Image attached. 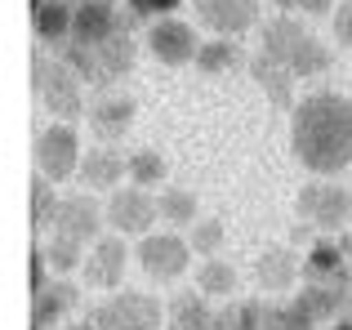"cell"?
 Listing matches in <instances>:
<instances>
[{
    "mask_svg": "<svg viewBox=\"0 0 352 330\" xmlns=\"http://www.w3.org/2000/svg\"><path fill=\"white\" fill-rule=\"evenodd\" d=\"M236 67H241L236 41H223V36L201 41V54H197V72L201 76H223V72H236Z\"/></svg>",
    "mask_w": 352,
    "mask_h": 330,
    "instance_id": "obj_24",
    "label": "cell"
},
{
    "mask_svg": "<svg viewBox=\"0 0 352 330\" xmlns=\"http://www.w3.org/2000/svg\"><path fill=\"white\" fill-rule=\"evenodd\" d=\"M223 236H228L223 219H214V214H201L197 223H192V236H188V245H192L197 254H206V259H214V250H223Z\"/></svg>",
    "mask_w": 352,
    "mask_h": 330,
    "instance_id": "obj_28",
    "label": "cell"
},
{
    "mask_svg": "<svg viewBox=\"0 0 352 330\" xmlns=\"http://www.w3.org/2000/svg\"><path fill=\"white\" fill-rule=\"evenodd\" d=\"M250 76H254V85L263 89L276 107H294V72L285 67V63H276L272 54L258 50L254 58H250Z\"/></svg>",
    "mask_w": 352,
    "mask_h": 330,
    "instance_id": "obj_18",
    "label": "cell"
},
{
    "mask_svg": "<svg viewBox=\"0 0 352 330\" xmlns=\"http://www.w3.org/2000/svg\"><path fill=\"white\" fill-rule=\"evenodd\" d=\"M94 326L98 330H165V308L156 304V295L120 290V295H107L94 308Z\"/></svg>",
    "mask_w": 352,
    "mask_h": 330,
    "instance_id": "obj_4",
    "label": "cell"
},
{
    "mask_svg": "<svg viewBox=\"0 0 352 330\" xmlns=\"http://www.w3.org/2000/svg\"><path fill=\"white\" fill-rule=\"evenodd\" d=\"M36 174H45L50 183H63L72 174H80V139L72 125H50L45 134H36Z\"/></svg>",
    "mask_w": 352,
    "mask_h": 330,
    "instance_id": "obj_6",
    "label": "cell"
},
{
    "mask_svg": "<svg viewBox=\"0 0 352 330\" xmlns=\"http://www.w3.org/2000/svg\"><path fill=\"white\" fill-rule=\"evenodd\" d=\"M45 263H50L45 245H32V299L41 295V290H50V281H45Z\"/></svg>",
    "mask_w": 352,
    "mask_h": 330,
    "instance_id": "obj_33",
    "label": "cell"
},
{
    "mask_svg": "<svg viewBox=\"0 0 352 330\" xmlns=\"http://www.w3.org/2000/svg\"><path fill=\"white\" fill-rule=\"evenodd\" d=\"M330 27H335V41L344 45V50H352V0H344V5L335 9V18H330Z\"/></svg>",
    "mask_w": 352,
    "mask_h": 330,
    "instance_id": "obj_32",
    "label": "cell"
},
{
    "mask_svg": "<svg viewBox=\"0 0 352 330\" xmlns=\"http://www.w3.org/2000/svg\"><path fill=\"white\" fill-rule=\"evenodd\" d=\"M312 326L317 322L290 299V304H263V326L258 330H312Z\"/></svg>",
    "mask_w": 352,
    "mask_h": 330,
    "instance_id": "obj_29",
    "label": "cell"
},
{
    "mask_svg": "<svg viewBox=\"0 0 352 330\" xmlns=\"http://www.w3.org/2000/svg\"><path fill=\"white\" fill-rule=\"evenodd\" d=\"M76 286L72 281H50V290H41V295L32 299V326H41V330H50L58 317H67L72 308H76Z\"/></svg>",
    "mask_w": 352,
    "mask_h": 330,
    "instance_id": "obj_19",
    "label": "cell"
},
{
    "mask_svg": "<svg viewBox=\"0 0 352 330\" xmlns=\"http://www.w3.org/2000/svg\"><path fill=\"white\" fill-rule=\"evenodd\" d=\"M41 5H45V0H32V9H41Z\"/></svg>",
    "mask_w": 352,
    "mask_h": 330,
    "instance_id": "obj_39",
    "label": "cell"
},
{
    "mask_svg": "<svg viewBox=\"0 0 352 330\" xmlns=\"http://www.w3.org/2000/svg\"><path fill=\"white\" fill-rule=\"evenodd\" d=\"M58 206H63V201L54 197V183L45 179V174H36V179H32V228H36V232L58 219Z\"/></svg>",
    "mask_w": 352,
    "mask_h": 330,
    "instance_id": "obj_30",
    "label": "cell"
},
{
    "mask_svg": "<svg viewBox=\"0 0 352 330\" xmlns=\"http://www.w3.org/2000/svg\"><path fill=\"white\" fill-rule=\"evenodd\" d=\"M290 241H299V245L312 241V223H294V228H290Z\"/></svg>",
    "mask_w": 352,
    "mask_h": 330,
    "instance_id": "obj_36",
    "label": "cell"
},
{
    "mask_svg": "<svg viewBox=\"0 0 352 330\" xmlns=\"http://www.w3.org/2000/svg\"><path fill=\"white\" fill-rule=\"evenodd\" d=\"M165 330H214V308L206 304V295H179Z\"/></svg>",
    "mask_w": 352,
    "mask_h": 330,
    "instance_id": "obj_23",
    "label": "cell"
},
{
    "mask_svg": "<svg viewBox=\"0 0 352 330\" xmlns=\"http://www.w3.org/2000/svg\"><path fill=\"white\" fill-rule=\"evenodd\" d=\"M107 223V210L98 206L94 197H85V192H76V197H63L58 206V219H54V232L72 236V241H98V228Z\"/></svg>",
    "mask_w": 352,
    "mask_h": 330,
    "instance_id": "obj_14",
    "label": "cell"
},
{
    "mask_svg": "<svg viewBox=\"0 0 352 330\" xmlns=\"http://www.w3.org/2000/svg\"><path fill=\"white\" fill-rule=\"evenodd\" d=\"M134 58H138V45H134L129 32H116L112 41L89 45V50L85 45H67V50H63V63H67L80 80H89V85H98V89L116 85L120 76H129V72H134Z\"/></svg>",
    "mask_w": 352,
    "mask_h": 330,
    "instance_id": "obj_3",
    "label": "cell"
},
{
    "mask_svg": "<svg viewBox=\"0 0 352 330\" xmlns=\"http://www.w3.org/2000/svg\"><path fill=\"white\" fill-rule=\"evenodd\" d=\"M272 5L285 9V14H290V9H303V14H326L330 0H272Z\"/></svg>",
    "mask_w": 352,
    "mask_h": 330,
    "instance_id": "obj_35",
    "label": "cell"
},
{
    "mask_svg": "<svg viewBox=\"0 0 352 330\" xmlns=\"http://www.w3.org/2000/svg\"><path fill=\"white\" fill-rule=\"evenodd\" d=\"M116 32H129V23L120 18V9L112 0H85V5H76V18H72V41L67 45H103L112 41Z\"/></svg>",
    "mask_w": 352,
    "mask_h": 330,
    "instance_id": "obj_12",
    "label": "cell"
},
{
    "mask_svg": "<svg viewBox=\"0 0 352 330\" xmlns=\"http://www.w3.org/2000/svg\"><path fill=\"white\" fill-rule=\"evenodd\" d=\"M258 50L272 54L276 63H285L294 76H321L330 67V50L290 14H276L258 27Z\"/></svg>",
    "mask_w": 352,
    "mask_h": 330,
    "instance_id": "obj_2",
    "label": "cell"
},
{
    "mask_svg": "<svg viewBox=\"0 0 352 330\" xmlns=\"http://www.w3.org/2000/svg\"><path fill=\"white\" fill-rule=\"evenodd\" d=\"M156 214H161L170 228H192V223L201 219V214H197V192L165 183V188L156 192Z\"/></svg>",
    "mask_w": 352,
    "mask_h": 330,
    "instance_id": "obj_21",
    "label": "cell"
},
{
    "mask_svg": "<svg viewBox=\"0 0 352 330\" xmlns=\"http://www.w3.org/2000/svg\"><path fill=\"white\" fill-rule=\"evenodd\" d=\"M165 174H170V165L156 148H134L129 152V183L134 188H165Z\"/></svg>",
    "mask_w": 352,
    "mask_h": 330,
    "instance_id": "obj_26",
    "label": "cell"
},
{
    "mask_svg": "<svg viewBox=\"0 0 352 330\" xmlns=\"http://www.w3.org/2000/svg\"><path fill=\"white\" fill-rule=\"evenodd\" d=\"M330 330H352V317H335V322H330Z\"/></svg>",
    "mask_w": 352,
    "mask_h": 330,
    "instance_id": "obj_37",
    "label": "cell"
},
{
    "mask_svg": "<svg viewBox=\"0 0 352 330\" xmlns=\"http://www.w3.org/2000/svg\"><path fill=\"white\" fill-rule=\"evenodd\" d=\"M192 9H197L201 27H210L223 41H232V36H245L258 23L263 0H192Z\"/></svg>",
    "mask_w": 352,
    "mask_h": 330,
    "instance_id": "obj_10",
    "label": "cell"
},
{
    "mask_svg": "<svg viewBox=\"0 0 352 330\" xmlns=\"http://www.w3.org/2000/svg\"><path fill=\"white\" fill-rule=\"evenodd\" d=\"M134 125V98L129 94H103L94 107H89V130L103 143H120Z\"/></svg>",
    "mask_w": 352,
    "mask_h": 330,
    "instance_id": "obj_15",
    "label": "cell"
},
{
    "mask_svg": "<svg viewBox=\"0 0 352 330\" xmlns=\"http://www.w3.org/2000/svg\"><path fill=\"white\" fill-rule=\"evenodd\" d=\"M299 219L312 223L317 232H339V228L352 219L348 188H339V183H330V179L303 183V188H299Z\"/></svg>",
    "mask_w": 352,
    "mask_h": 330,
    "instance_id": "obj_5",
    "label": "cell"
},
{
    "mask_svg": "<svg viewBox=\"0 0 352 330\" xmlns=\"http://www.w3.org/2000/svg\"><path fill=\"white\" fill-rule=\"evenodd\" d=\"M120 179H129V157H120L107 143L85 148V157H80V183H85V188H112L116 192Z\"/></svg>",
    "mask_w": 352,
    "mask_h": 330,
    "instance_id": "obj_16",
    "label": "cell"
},
{
    "mask_svg": "<svg viewBox=\"0 0 352 330\" xmlns=\"http://www.w3.org/2000/svg\"><path fill=\"white\" fill-rule=\"evenodd\" d=\"M41 103L50 116H58V125H72L76 116H85V94H80V76L67 63H54L50 76L41 85Z\"/></svg>",
    "mask_w": 352,
    "mask_h": 330,
    "instance_id": "obj_11",
    "label": "cell"
},
{
    "mask_svg": "<svg viewBox=\"0 0 352 330\" xmlns=\"http://www.w3.org/2000/svg\"><path fill=\"white\" fill-rule=\"evenodd\" d=\"M76 5H85V0H76Z\"/></svg>",
    "mask_w": 352,
    "mask_h": 330,
    "instance_id": "obj_40",
    "label": "cell"
},
{
    "mask_svg": "<svg viewBox=\"0 0 352 330\" xmlns=\"http://www.w3.org/2000/svg\"><path fill=\"white\" fill-rule=\"evenodd\" d=\"M263 326V304L258 299H228L214 313V330H258Z\"/></svg>",
    "mask_w": 352,
    "mask_h": 330,
    "instance_id": "obj_27",
    "label": "cell"
},
{
    "mask_svg": "<svg viewBox=\"0 0 352 330\" xmlns=\"http://www.w3.org/2000/svg\"><path fill=\"white\" fill-rule=\"evenodd\" d=\"M236 290V268L228 259H206L197 268V295L206 299H232Z\"/></svg>",
    "mask_w": 352,
    "mask_h": 330,
    "instance_id": "obj_25",
    "label": "cell"
},
{
    "mask_svg": "<svg viewBox=\"0 0 352 330\" xmlns=\"http://www.w3.org/2000/svg\"><path fill=\"white\" fill-rule=\"evenodd\" d=\"M138 263H143V272L152 281H161V286H170V281H179L183 272H188L192 263V245L183 241V236L174 232H147L143 241H138Z\"/></svg>",
    "mask_w": 352,
    "mask_h": 330,
    "instance_id": "obj_7",
    "label": "cell"
},
{
    "mask_svg": "<svg viewBox=\"0 0 352 330\" xmlns=\"http://www.w3.org/2000/svg\"><path fill=\"white\" fill-rule=\"evenodd\" d=\"M85 245L80 241H72V236H63V232H54L50 236V245H45V254H50V268H58V272H72V268H80L85 263Z\"/></svg>",
    "mask_w": 352,
    "mask_h": 330,
    "instance_id": "obj_31",
    "label": "cell"
},
{
    "mask_svg": "<svg viewBox=\"0 0 352 330\" xmlns=\"http://www.w3.org/2000/svg\"><path fill=\"white\" fill-rule=\"evenodd\" d=\"M67 330H98L94 322H76V326H67Z\"/></svg>",
    "mask_w": 352,
    "mask_h": 330,
    "instance_id": "obj_38",
    "label": "cell"
},
{
    "mask_svg": "<svg viewBox=\"0 0 352 330\" xmlns=\"http://www.w3.org/2000/svg\"><path fill=\"white\" fill-rule=\"evenodd\" d=\"M303 281H352V272H344V250L330 241H317L303 259Z\"/></svg>",
    "mask_w": 352,
    "mask_h": 330,
    "instance_id": "obj_22",
    "label": "cell"
},
{
    "mask_svg": "<svg viewBox=\"0 0 352 330\" xmlns=\"http://www.w3.org/2000/svg\"><path fill=\"white\" fill-rule=\"evenodd\" d=\"M290 148L303 170L312 174H339L352 161V103L335 89L299 98L290 116Z\"/></svg>",
    "mask_w": 352,
    "mask_h": 330,
    "instance_id": "obj_1",
    "label": "cell"
},
{
    "mask_svg": "<svg viewBox=\"0 0 352 330\" xmlns=\"http://www.w3.org/2000/svg\"><path fill=\"white\" fill-rule=\"evenodd\" d=\"M147 54L165 67H188V63H197L201 41L192 32V23H183V18H156L147 27Z\"/></svg>",
    "mask_w": 352,
    "mask_h": 330,
    "instance_id": "obj_9",
    "label": "cell"
},
{
    "mask_svg": "<svg viewBox=\"0 0 352 330\" xmlns=\"http://www.w3.org/2000/svg\"><path fill=\"white\" fill-rule=\"evenodd\" d=\"M85 286H94V290H116L120 286V277H125V268H129V250H125V241L120 236H98L94 245H89V254H85Z\"/></svg>",
    "mask_w": 352,
    "mask_h": 330,
    "instance_id": "obj_13",
    "label": "cell"
},
{
    "mask_svg": "<svg viewBox=\"0 0 352 330\" xmlns=\"http://www.w3.org/2000/svg\"><path fill=\"white\" fill-rule=\"evenodd\" d=\"M179 5H183V0H129L134 14H161V18H170Z\"/></svg>",
    "mask_w": 352,
    "mask_h": 330,
    "instance_id": "obj_34",
    "label": "cell"
},
{
    "mask_svg": "<svg viewBox=\"0 0 352 330\" xmlns=\"http://www.w3.org/2000/svg\"><path fill=\"white\" fill-rule=\"evenodd\" d=\"M72 18H76V5H72V0H45L41 9H32L36 36H41L45 45L72 41Z\"/></svg>",
    "mask_w": 352,
    "mask_h": 330,
    "instance_id": "obj_20",
    "label": "cell"
},
{
    "mask_svg": "<svg viewBox=\"0 0 352 330\" xmlns=\"http://www.w3.org/2000/svg\"><path fill=\"white\" fill-rule=\"evenodd\" d=\"M254 277L263 290H290L294 281H303V263L290 245H267L254 259Z\"/></svg>",
    "mask_w": 352,
    "mask_h": 330,
    "instance_id": "obj_17",
    "label": "cell"
},
{
    "mask_svg": "<svg viewBox=\"0 0 352 330\" xmlns=\"http://www.w3.org/2000/svg\"><path fill=\"white\" fill-rule=\"evenodd\" d=\"M103 210H107V223L116 228V236H147L152 223L161 219L156 214V197L147 188H134V183L116 188Z\"/></svg>",
    "mask_w": 352,
    "mask_h": 330,
    "instance_id": "obj_8",
    "label": "cell"
}]
</instances>
